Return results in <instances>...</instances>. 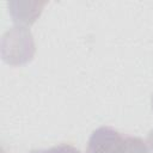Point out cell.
Returning <instances> with one entry per match:
<instances>
[{
	"instance_id": "6da1fadb",
	"label": "cell",
	"mask_w": 153,
	"mask_h": 153,
	"mask_svg": "<svg viewBox=\"0 0 153 153\" xmlns=\"http://www.w3.org/2000/svg\"><path fill=\"white\" fill-rule=\"evenodd\" d=\"M86 153H149V149L137 136H123L110 127H100L92 133Z\"/></svg>"
},
{
	"instance_id": "7a4b0ae2",
	"label": "cell",
	"mask_w": 153,
	"mask_h": 153,
	"mask_svg": "<svg viewBox=\"0 0 153 153\" xmlns=\"http://www.w3.org/2000/svg\"><path fill=\"white\" fill-rule=\"evenodd\" d=\"M36 48L33 37L27 27L13 26L7 30L1 39V55L6 63L20 66L32 60Z\"/></svg>"
},
{
	"instance_id": "3957f363",
	"label": "cell",
	"mask_w": 153,
	"mask_h": 153,
	"mask_svg": "<svg viewBox=\"0 0 153 153\" xmlns=\"http://www.w3.org/2000/svg\"><path fill=\"white\" fill-rule=\"evenodd\" d=\"M45 4V1H10L7 5L16 25L29 27L41 16Z\"/></svg>"
},
{
	"instance_id": "277c9868",
	"label": "cell",
	"mask_w": 153,
	"mask_h": 153,
	"mask_svg": "<svg viewBox=\"0 0 153 153\" xmlns=\"http://www.w3.org/2000/svg\"><path fill=\"white\" fill-rule=\"evenodd\" d=\"M30 153H81V152L72 145L61 143L48 149H35V151H31Z\"/></svg>"
},
{
	"instance_id": "5b68a950",
	"label": "cell",
	"mask_w": 153,
	"mask_h": 153,
	"mask_svg": "<svg viewBox=\"0 0 153 153\" xmlns=\"http://www.w3.org/2000/svg\"><path fill=\"white\" fill-rule=\"evenodd\" d=\"M147 146H148V149H149V153H153V129L148 133V136H147Z\"/></svg>"
},
{
	"instance_id": "8992f818",
	"label": "cell",
	"mask_w": 153,
	"mask_h": 153,
	"mask_svg": "<svg viewBox=\"0 0 153 153\" xmlns=\"http://www.w3.org/2000/svg\"><path fill=\"white\" fill-rule=\"evenodd\" d=\"M152 109H153V96H152Z\"/></svg>"
}]
</instances>
